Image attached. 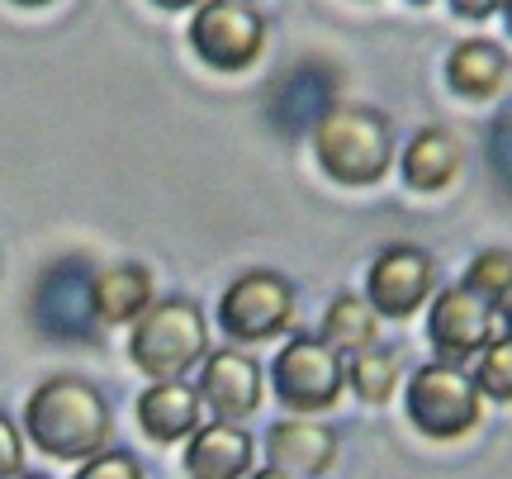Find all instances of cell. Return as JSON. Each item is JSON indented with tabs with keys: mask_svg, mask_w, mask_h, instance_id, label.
<instances>
[{
	"mask_svg": "<svg viewBox=\"0 0 512 479\" xmlns=\"http://www.w3.org/2000/svg\"><path fill=\"white\" fill-rule=\"evenodd\" d=\"M72 479H147V475H143V465H138V456H133V451L105 446L100 456H91V461L76 465Z\"/></svg>",
	"mask_w": 512,
	"mask_h": 479,
	"instance_id": "obj_21",
	"label": "cell"
},
{
	"mask_svg": "<svg viewBox=\"0 0 512 479\" xmlns=\"http://www.w3.org/2000/svg\"><path fill=\"white\" fill-rule=\"evenodd\" d=\"M294 309H299V295L294 285L280 271H242L219 299V328L238 342H271L280 332H290Z\"/></svg>",
	"mask_w": 512,
	"mask_h": 479,
	"instance_id": "obj_6",
	"label": "cell"
},
{
	"mask_svg": "<svg viewBox=\"0 0 512 479\" xmlns=\"http://www.w3.org/2000/svg\"><path fill=\"white\" fill-rule=\"evenodd\" d=\"M24 475V437L10 413H0V479Z\"/></svg>",
	"mask_w": 512,
	"mask_h": 479,
	"instance_id": "obj_22",
	"label": "cell"
},
{
	"mask_svg": "<svg viewBox=\"0 0 512 479\" xmlns=\"http://www.w3.org/2000/svg\"><path fill=\"white\" fill-rule=\"evenodd\" d=\"M470 295L489 299V304H498V299L512 290V252H503V247H489V252H479L470 266H465V280H460Z\"/></svg>",
	"mask_w": 512,
	"mask_h": 479,
	"instance_id": "obj_20",
	"label": "cell"
},
{
	"mask_svg": "<svg viewBox=\"0 0 512 479\" xmlns=\"http://www.w3.org/2000/svg\"><path fill=\"white\" fill-rule=\"evenodd\" d=\"M394 119L375 105H328L323 119L313 124V157L328 171L337 185H351V190H366V185H380L389 176V166L399 157L394 148Z\"/></svg>",
	"mask_w": 512,
	"mask_h": 479,
	"instance_id": "obj_2",
	"label": "cell"
},
{
	"mask_svg": "<svg viewBox=\"0 0 512 479\" xmlns=\"http://www.w3.org/2000/svg\"><path fill=\"white\" fill-rule=\"evenodd\" d=\"M138 427L152 442H185L195 427H200V394L185 385V380H152L138 394Z\"/></svg>",
	"mask_w": 512,
	"mask_h": 479,
	"instance_id": "obj_15",
	"label": "cell"
},
{
	"mask_svg": "<svg viewBox=\"0 0 512 479\" xmlns=\"http://www.w3.org/2000/svg\"><path fill=\"white\" fill-rule=\"evenodd\" d=\"M403 413L427 442H460L465 432L479 427L484 399H479L470 370L432 361V366L413 370V380L403 389Z\"/></svg>",
	"mask_w": 512,
	"mask_h": 479,
	"instance_id": "obj_4",
	"label": "cell"
},
{
	"mask_svg": "<svg viewBox=\"0 0 512 479\" xmlns=\"http://www.w3.org/2000/svg\"><path fill=\"white\" fill-rule=\"evenodd\" d=\"M460 162H465V148H460L456 133L441 129V124H422L399 152L403 181H408V190H418V195L446 190L460 176Z\"/></svg>",
	"mask_w": 512,
	"mask_h": 479,
	"instance_id": "obj_14",
	"label": "cell"
},
{
	"mask_svg": "<svg viewBox=\"0 0 512 479\" xmlns=\"http://www.w3.org/2000/svg\"><path fill=\"white\" fill-rule=\"evenodd\" d=\"M204 356H209V323L200 304L185 295L152 299V309L128 332V361L147 380H181Z\"/></svg>",
	"mask_w": 512,
	"mask_h": 479,
	"instance_id": "obj_3",
	"label": "cell"
},
{
	"mask_svg": "<svg viewBox=\"0 0 512 479\" xmlns=\"http://www.w3.org/2000/svg\"><path fill=\"white\" fill-rule=\"evenodd\" d=\"M318 337L337 356H356V351H366V347H380V314L370 309L366 295H337L328 304L323 323H318Z\"/></svg>",
	"mask_w": 512,
	"mask_h": 479,
	"instance_id": "obj_17",
	"label": "cell"
},
{
	"mask_svg": "<svg viewBox=\"0 0 512 479\" xmlns=\"http://www.w3.org/2000/svg\"><path fill=\"white\" fill-rule=\"evenodd\" d=\"M152 299H157L152 271L138 266V261H114V266H105V271L91 276V314H95V323H105V328L138 323V318L152 309Z\"/></svg>",
	"mask_w": 512,
	"mask_h": 479,
	"instance_id": "obj_13",
	"label": "cell"
},
{
	"mask_svg": "<svg viewBox=\"0 0 512 479\" xmlns=\"http://www.w3.org/2000/svg\"><path fill=\"white\" fill-rule=\"evenodd\" d=\"M399 370L403 366H399V351L394 347H366V351H356V356H342V375H347L351 394L370 408L394 399Z\"/></svg>",
	"mask_w": 512,
	"mask_h": 479,
	"instance_id": "obj_18",
	"label": "cell"
},
{
	"mask_svg": "<svg viewBox=\"0 0 512 479\" xmlns=\"http://www.w3.org/2000/svg\"><path fill=\"white\" fill-rule=\"evenodd\" d=\"M152 5H162V10H195L204 0H152Z\"/></svg>",
	"mask_w": 512,
	"mask_h": 479,
	"instance_id": "obj_25",
	"label": "cell"
},
{
	"mask_svg": "<svg viewBox=\"0 0 512 479\" xmlns=\"http://www.w3.org/2000/svg\"><path fill=\"white\" fill-rule=\"evenodd\" d=\"M15 479H48V475H15Z\"/></svg>",
	"mask_w": 512,
	"mask_h": 479,
	"instance_id": "obj_29",
	"label": "cell"
},
{
	"mask_svg": "<svg viewBox=\"0 0 512 479\" xmlns=\"http://www.w3.org/2000/svg\"><path fill=\"white\" fill-rule=\"evenodd\" d=\"M498 337V314L489 299L470 295L465 285H446L427 304V342L446 366H465Z\"/></svg>",
	"mask_w": 512,
	"mask_h": 479,
	"instance_id": "obj_9",
	"label": "cell"
},
{
	"mask_svg": "<svg viewBox=\"0 0 512 479\" xmlns=\"http://www.w3.org/2000/svg\"><path fill=\"white\" fill-rule=\"evenodd\" d=\"M498 10H503V19H508V29H512V0H503Z\"/></svg>",
	"mask_w": 512,
	"mask_h": 479,
	"instance_id": "obj_27",
	"label": "cell"
},
{
	"mask_svg": "<svg viewBox=\"0 0 512 479\" xmlns=\"http://www.w3.org/2000/svg\"><path fill=\"white\" fill-rule=\"evenodd\" d=\"M494 314H498V323H503V332H498V337H512V290L494 304Z\"/></svg>",
	"mask_w": 512,
	"mask_h": 479,
	"instance_id": "obj_24",
	"label": "cell"
},
{
	"mask_svg": "<svg viewBox=\"0 0 512 479\" xmlns=\"http://www.w3.org/2000/svg\"><path fill=\"white\" fill-rule=\"evenodd\" d=\"M512 76L508 53L489 43V38H465L451 48L446 57V86L460 95V100H494Z\"/></svg>",
	"mask_w": 512,
	"mask_h": 479,
	"instance_id": "obj_16",
	"label": "cell"
},
{
	"mask_svg": "<svg viewBox=\"0 0 512 479\" xmlns=\"http://www.w3.org/2000/svg\"><path fill=\"white\" fill-rule=\"evenodd\" d=\"M24 437L53 461H91L114 437L110 399L81 375H48L24 399Z\"/></svg>",
	"mask_w": 512,
	"mask_h": 479,
	"instance_id": "obj_1",
	"label": "cell"
},
{
	"mask_svg": "<svg viewBox=\"0 0 512 479\" xmlns=\"http://www.w3.org/2000/svg\"><path fill=\"white\" fill-rule=\"evenodd\" d=\"M271 385L275 399L294 408V418H313L342 399L347 375H342V356L318 337V332H290L285 347L271 361Z\"/></svg>",
	"mask_w": 512,
	"mask_h": 479,
	"instance_id": "obj_5",
	"label": "cell"
},
{
	"mask_svg": "<svg viewBox=\"0 0 512 479\" xmlns=\"http://www.w3.org/2000/svg\"><path fill=\"white\" fill-rule=\"evenodd\" d=\"M242 5H252V0H242Z\"/></svg>",
	"mask_w": 512,
	"mask_h": 479,
	"instance_id": "obj_31",
	"label": "cell"
},
{
	"mask_svg": "<svg viewBox=\"0 0 512 479\" xmlns=\"http://www.w3.org/2000/svg\"><path fill=\"white\" fill-rule=\"evenodd\" d=\"M498 5H503V0H451V10L465 19H489Z\"/></svg>",
	"mask_w": 512,
	"mask_h": 479,
	"instance_id": "obj_23",
	"label": "cell"
},
{
	"mask_svg": "<svg viewBox=\"0 0 512 479\" xmlns=\"http://www.w3.org/2000/svg\"><path fill=\"white\" fill-rule=\"evenodd\" d=\"M475 380L479 399H494V404H512V337H494L489 347L475 356Z\"/></svg>",
	"mask_w": 512,
	"mask_h": 479,
	"instance_id": "obj_19",
	"label": "cell"
},
{
	"mask_svg": "<svg viewBox=\"0 0 512 479\" xmlns=\"http://www.w3.org/2000/svg\"><path fill=\"white\" fill-rule=\"evenodd\" d=\"M15 5H29V10H34V5H53V0H15Z\"/></svg>",
	"mask_w": 512,
	"mask_h": 479,
	"instance_id": "obj_28",
	"label": "cell"
},
{
	"mask_svg": "<svg viewBox=\"0 0 512 479\" xmlns=\"http://www.w3.org/2000/svg\"><path fill=\"white\" fill-rule=\"evenodd\" d=\"M261 366L238 347H209V356L200 361V404L219 418V423H242L261 408Z\"/></svg>",
	"mask_w": 512,
	"mask_h": 479,
	"instance_id": "obj_10",
	"label": "cell"
},
{
	"mask_svg": "<svg viewBox=\"0 0 512 479\" xmlns=\"http://www.w3.org/2000/svg\"><path fill=\"white\" fill-rule=\"evenodd\" d=\"M256 461V442L242 423H204L185 437V475L190 479H247Z\"/></svg>",
	"mask_w": 512,
	"mask_h": 479,
	"instance_id": "obj_11",
	"label": "cell"
},
{
	"mask_svg": "<svg viewBox=\"0 0 512 479\" xmlns=\"http://www.w3.org/2000/svg\"><path fill=\"white\" fill-rule=\"evenodd\" d=\"M408 5H432V0H408Z\"/></svg>",
	"mask_w": 512,
	"mask_h": 479,
	"instance_id": "obj_30",
	"label": "cell"
},
{
	"mask_svg": "<svg viewBox=\"0 0 512 479\" xmlns=\"http://www.w3.org/2000/svg\"><path fill=\"white\" fill-rule=\"evenodd\" d=\"M437 295V261L418 242H394L366 271V299L380 318H413Z\"/></svg>",
	"mask_w": 512,
	"mask_h": 479,
	"instance_id": "obj_8",
	"label": "cell"
},
{
	"mask_svg": "<svg viewBox=\"0 0 512 479\" xmlns=\"http://www.w3.org/2000/svg\"><path fill=\"white\" fill-rule=\"evenodd\" d=\"M271 470H285L294 479H318L337 465V432L313 418H280L266 432Z\"/></svg>",
	"mask_w": 512,
	"mask_h": 479,
	"instance_id": "obj_12",
	"label": "cell"
},
{
	"mask_svg": "<svg viewBox=\"0 0 512 479\" xmlns=\"http://www.w3.org/2000/svg\"><path fill=\"white\" fill-rule=\"evenodd\" d=\"M247 479H294V475H285V470H271V465H266V470H256V475H247Z\"/></svg>",
	"mask_w": 512,
	"mask_h": 479,
	"instance_id": "obj_26",
	"label": "cell"
},
{
	"mask_svg": "<svg viewBox=\"0 0 512 479\" xmlns=\"http://www.w3.org/2000/svg\"><path fill=\"white\" fill-rule=\"evenodd\" d=\"M185 38L200 53L204 67L242 72L266 48V19L256 15V5H242V0H204V5H195Z\"/></svg>",
	"mask_w": 512,
	"mask_h": 479,
	"instance_id": "obj_7",
	"label": "cell"
}]
</instances>
